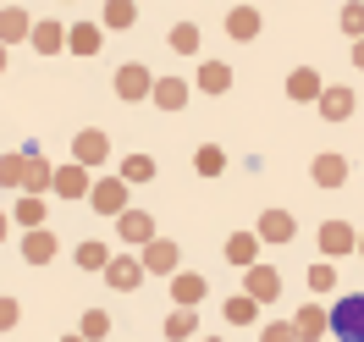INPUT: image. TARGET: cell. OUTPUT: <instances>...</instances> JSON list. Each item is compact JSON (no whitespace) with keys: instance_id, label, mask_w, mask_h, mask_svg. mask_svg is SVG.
Here are the masks:
<instances>
[{"instance_id":"8fae6325","label":"cell","mask_w":364,"mask_h":342,"mask_svg":"<svg viewBox=\"0 0 364 342\" xmlns=\"http://www.w3.org/2000/svg\"><path fill=\"white\" fill-rule=\"evenodd\" d=\"M254 232H259V243H293L298 221H293V210H265V215L254 221Z\"/></svg>"},{"instance_id":"9a60e30c","label":"cell","mask_w":364,"mask_h":342,"mask_svg":"<svg viewBox=\"0 0 364 342\" xmlns=\"http://www.w3.org/2000/svg\"><path fill=\"white\" fill-rule=\"evenodd\" d=\"M23 39H33V17L23 6H0V45H23Z\"/></svg>"},{"instance_id":"603a6c76","label":"cell","mask_w":364,"mask_h":342,"mask_svg":"<svg viewBox=\"0 0 364 342\" xmlns=\"http://www.w3.org/2000/svg\"><path fill=\"white\" fill-rule=\"evenodd\" d=\"M320 116H326V122H348V116H353V89L331 83V89L320 94Z\"/></svg>"},{"instance_id":"f6af8a7d","label":"cell","mask_w":364,"mask_h":342,"mask_svg":"<svg viewBox=\"0 0 364 342\" xmlns=\"http://www.w3.org/2000/svg\"><path fill=\"white\" fill-rule=\"evenodd\" d=\"M359 260H364V232H359Z\"/></svg>"},{"instance_id":"cb8c5ba5","label":"cell","mask_w":364,"mask_h":342,"mask_svg":"<svg viewBox=\"0 0 364 342\" xmlns=\"http://www.w3.org/2000/svg\"><path fill=\"white\" fill-rule=\"evenodd\" d=\"M205 94H227L232 89V67L227 61H199V78H193Z\"/></svg>"},{"instance_id":"5bb4252c","label":"cell","mask_w":364,"mask_h":342,"mask_svg":"<svg viewBox=\"0 0 364 342\" xmlns=\"http://www.w3.org/2000/svg\"><path fill=\"white\" fill-rule=\"evenodd\" d=\"M293 331H298V342L326 337V331H331V309H320V304H304V309L293 315Z\"/></svg>"},{"instance_id":"277c9868","label":"cell","mask_w":364,"mask_h":342,"mask_svg":"<svg viewBox=\"0 0 364 342\" xmlns=\"http://www.w3.org/2000/svg\"><path fill=\"white\" fill-rule=\"evenodd\" d=\"M138 260H144V271H149V276H177V271H182V249L171 243V237L144 243V249H138Z\"/></svg>"},{"instance_id":"d4e9b609","label":"cell","mask_w":364,"mask_h":342,"mask_svg":"<svg viewBox=\"0 0 364 342\" xmlns=\"http://www.w3.org/2000/svg\"><path fill=\"white\" fill-rule=\"evenodd\" d=\"M227 33L249 45L254 33H259V11H254V6H237V11H227Z\"/></svg>"},{"instance_id":"ba28073f","label":"cell","mask_w":364,"mask_h":342,"mask_svg":"<svg viewBox=\"0 0 364 342\" xmlns=\"http://www.w3.org/2000/svg\"><path fill=\"white\" fill-rule=\"evenodd\" d=\"M144 276H149V271H144V260H138V254H116L111 265H105V282H111L116 293H133Z\"/></svg>"},{"instance_id":"1f68e13d","label":"cell","mask_w":364,"mask_h":342,"mask_svg":"<svg viewBox=\"0 0 364 342\" xmlns=\"http://www.w3.org/2000/svg\"><path fill=\"white\" fill-rule=\"evenodd\" d=\"M199 45H205L199 23H177L171 28V50H177V55H199Z\"/></svg>"},{"instance_id":"ee69618b","label":"cell","mask_w":364,"mask_h":342,"mask_svg":"<svg viewBox=\"0 0 364 342\" xmlns=\"http://www.w3.org/2000/svg\"><path fill=\"white\" fill-rule=\"evenodd\" d=\"M199 342H227V337H199Z\"/></svg>"},{"instance_id":"5b68a950","label":"cell","mask_w":364,"mask_h":342,"mask_svg":"<svg viewBox=\"0 0 364 342\" xmlns=\"http://www.w3.org/2000/svg\"><path fill=\"white\" fill-rule=\"evenodd\" d=\"M320 254L337 265L342 254H359V232L348 227V221H320Z\"/></svg>"},{"instance_id":"2e32d148","label":"cell","mask_w":364,"mask_h":342,"mask_svg":"<svg viewBox=\"0 0 364 342\" xmlns=\"http://www.w3.org/2000/svg\"><path fill=\"white\" fill-rule=\"evenodd\" d=\"M55 249H61V237H55L50 227L23 232V260H28V265H50V260H55Z\"/></svg>"},{"instance_id":"4fadbf2b","label":"cell","mask_w":364,"mask_h":342,"mask_svg":"<svg viewBox=\"0 0 364 342\" xmlns=\"http://www.w3.org/2000/svg\"><path fill=\"white\" fill-rule=\"evenodd\" d=\"M23 155H28V171H23V193H50V183H55V166H50V160L39 155L33 144H28Z\"/></svg>"},{"instance_id":"d6986e66","label":"cell","mask_w":364,"mask_h":342,"mask_svg":"<svg viewBox=\"0 0 364 342\" xmlns=\"http://www.w3.org/2000/svg\"><path fill=\"white\" fill-rule=\"evenodd\" d=\"M309 177H315V188H342L348 183V160L342 155H315L309 160Z\"/></svg>"},{"instance_id":"83f0119b","label":"cell","mask_w":364,"mask_h":342,"mask_svg":"<svg viewBox=\"0 0 364 342\" xmlns=\"http://www.w3.org/2000/svg\"><path fill=\"white\" fill-rule=\"evenodd\" d=\"M133 23H138V6H133V0H105L100 28H116V33H122V28H133Z\"/></svg>"},{"instance_id":"4dcf8cb0","label":"cell","mask_w":364,"mask_h":342,"mask_svg":"<svg viewBox=\"0 0 364 342\" xmlns=\"http://www.w3.org/2000/svg\"><path fill=\"white\" fill-rule=\"evenodd\" d=\"M116 177H122L127 188H138V183H149V177H155V160H149V155H127Z\"/></svg>"},{"instance_id":"f35d334b","label":"cell","mask_w":364,"mask_h":342,"mask_svg":"<svg viewBox=\"0 0 364 342\" xmlns=\"http://www.w3.org/2000/svg\"><path fill=\"white\" fill-rule=\"evenodd\" d=\"M17 320H23V304H17V298H6V293H0V331H11Z\"/></svg>"},{"instance_id":"30bf717a","label":"cell","mask_w":364,"mask_h":342,"mask_svg":"<svg viewBox=\"0 0 364 342\" xmlns=\"http://www.w3.org/2000/svg\"><path fill=\"white\" fill-rule=\"evenodd\" d=\"M243 293H249L254 304H271V298H282V271H276V265H254V271L243 276Z\"/></svg>"},{"instance_id":"4316f807","label":"cell","mask_w":364,"mask_h":342,"mask_svg":"<svg viewBox=\"0 0 364 342\" xmlns=\"http://www.w3.org/2000/svg\"><path fill=\"white\" fill-rule=\"evenodd\" d=\"M193 171H199V177H221V171H227V149L199 144V149H193Z\"/></svg>"},{"instance_id":"44dd1931","label":"cell","mask_w":364,"mask_h":342,"mask_svg":"<svg viewBox=\"0 0 364 342\" xmlns=\"http://www.w3.org/2000/svg\"><path fill=\"white\" fill-rule=\"evenodd\" d=\"M100 39H105L100 23H72L67 28V50L72 55H100Z\"/></svg>"},{"instance_id":"bcb514c9","label":"cell","mask_w":364,"mask_h":342,"mask_svg":"<svg viewBox=\"0 0 364 342\" xmlns=\"http://www.w3.org/2000/svg\"><path fill=\"white\" fill-rule=\"evenodd\" d=\"M67 6H72V0H67Z\"/></svg>"},{"instance_id":"e0dca14e","label":"cell","mask_w":364,"mask_h":342,"mask_svg":"<svg viewBox=\"0 0 364 342\" xmlns=\"http://www.w3.org/2000/svg\"><path fill=\"white\" fill-rule=\"evenodd\" d=\"M188 94H193L188 78H155V94H149V100H155L160 111H182V105H188Z\"/></svg>"},{"instance_id":"9c48e42d","label":"cell","mask_w":364,"mask_h":342,"mask_svg":"<svg viewBox=\"0 0 364 342\" xmlns=\"http://www.w3.org/2000/svg\"><path fill=\"white\" fill-rule=\"evenodd\" d=\"M205 293H210V282L199 271H177L171 276V304H177V309H199Z\"/></svg>"},{"instance_id":"e575fe53","label":"cell","mask_w":364,"mask_h":342,"mask_svg":"<svg viewBox=\"0 0 364 342\" xmlns=\"http://www.w3.org/2000/svg\"><path fill=\"white\" fill-rule=\"evenodd\" d=\"M331 287H337V265H331V260H315V265H309V293H331Z\"/></svg>"},{"instance_id":"7402d4cb","label":"cell","mask_w":364,"mask_h":342,"mask_svg":"<svg viewBox=\"0 0 364 342\" xmlns=\"http://www.w3.org/2000/svg\"><path fill=\"white\" fill-rule=\"evenodd\" d=\"M320 94H326V83H320V72H315V67L287 72V100H315V105H320Z\"/></svg>"},{"instance_id":"ab89813d","label":"cell","mask_w":364,"mask_h":342,"mask_svg":"<svg viewBox=\"0 0 364 342\" xmlns=\"http://www.w3.org/2000/svg\"><path fill=\"white\" fill-rule=\"evenodd\" d=\"M353 67L364 72V39H359V45H353Z\"/></svg>"},{"instance_id":"74e56055","label":"cell","mask_w":364,"mask_h":342,"mask_svg":"<svg viewBox=\"0 0 364 342\" xmlns=\"http://www.w3.org/2000/svg\"><path fill=\"white\" fill-rule=\"evenodd\" d=\"M259 342H298L293 320H265V326H259Z\"/></svg>"},{"instance_id":"b9f144b4","label":"cell","mask_w":364,"mask_h":342,"mask_svg":"<svg viewBox=\"0 0 364 342\" xmlns=\"http://www.w3.org/2000/svg\"><path fill=\"white\" fill-rule=\"evenodd\" d=\"M0 72H6V45H0Z\"/></svg>"},{"instance_id":"484cf974","label":"cell","mask_w":364,"mask_h":342,"mask_svg":"<svg viewBox=\"0 0 364 342\" xmlns=\"http://www.w3.org/2000/svg\"><path fill=\"white\" fill-rule=\"evenodd\" d=\"M28 45L39 50V55H55V50L67 45V28L61 23H33V39H28Z\"/></svg>"},{"instance_id":"ffe728a7","label":"cell","mask_w":364,"mask_h":342,"mask_svg":"<svg viewBox=\"0 0 364 342\" xmlns=\"http://www.w3.org/2000/svg\"><path fill=\"white\" fill-rule=\"evenodd\" d=\"M227 260L243 265V271H254V265H259V232H232L227 237Z\"/></svg>"},{"instance_id":"3957f363","label":"cell","mask_w":364,"mask_h":342,"mask_svg":"<svg viewBox=\"0 0 364 342\" xmlns=\"http://www.w3.org/2000/svg\"><path fill=\"white\" fill-rule=\"evenodd\" d=\"M89 205L100 210V215H127V183L122 177H94V188H89Z\"/></svg>"},{"instance_id":"52a82bcc","label":"cell","mask_w":364,"mask_h":342,"mask_svg":"<svg viewBox=\"0 0 364 342\" xmlns=\"http://www.w3.org/2000/svg\"><path fill=\"white\" fill-rule=\"evenodd\" d=\"M89 166H77V160H67V166H55V183H50V193H61V199H89Z\"/></svg>"},{"instance_id":"ac0fdd59","label":"cell","mask_w":364,"mask_h":342,"mask_svg":"<svg viewBox=\"0 0 364 342\" xmlns=\"http://www.w3.org/2000/svg\"><path fill=\"white\" fill-rule=\"evenodd\" d=\"M116 227H122V237L138 243V249L155 243V215H149V210H127V215H116Z\"/></svg>"},{"instance_id":"f1b7e54d","label":"cell","mask_w":364,"mask_h":342,"mask_svg":"<svg viewBox=\"0 0 364 342\" xmlns=\"http://www.w3.org/2000/svg\"><path fill=\"white\" fill-rule=\"evenodd\" d=\"M193 331H199V309H171L166 315V337L171 342H188Z\"/></svg>"},{"instance_id":"6da1fadb","label":"cell","mask_w":364,"mask_h":342,"mask_svg":"<svg viewBox=\"0 0 364 342\" xmlns=\"http://www.w3.org/2000/svg\"><path fill=\"white\" fill-rule=\"evenodd\" d=\"M331 337L337 342H364V293H348L331 304Z\"/></svg>"},{"instance_id":"8992f818","label":"cell","mask_w":364,"mask_h":342,"mask_svg":"<svg viewBox=\"0 0 364 342\" xmlns=\"http://www.w3.org/2000/svg\"><path fill=\"white\" fill-rule=\"evenodd\" d=\"M72 160H77V166H105V160H111V133H100V127H83V133L72 138Z\"/></svg>"},{"instance_id":"60d3db41","label":"cell","mask_w":364,"mask_h":342,"mask_svg":"<svg viewBox=\"0 0 364 342\" xmlns=\"http://www.w3.org/2000/svg\"><path fill=\"white\" fill-rule=\"evenodd\" d=\"M6 227H11V215H6V210H0V243H6Z\"/></svg>"},{"instance_id":"7bdbcfd3","label":"cell","mask_w":364,"mask_h":342,"mask_svg":"<svg viewBox=\"0 0 364 342\" xmlns=\"http://www.w3.org/2000/svg\"><path fill=\"white\" fill-rule=\"evenodd\" d=\"M61 342H83V337H77V331H72V337H61Z\"/></svg>"},{"instance_id":"7c38bea8","label":"cell","mask_w":364,"mask_h":342,"mask_svg":"<svg viewBox=\"0 0 364 342\" xmlns=\"http://www.w3.org/2000/svg\"><path fill=\"white\" fill-rule=\"evenodd\" d=\"M45 193H17V205H11V227H23V232H39L45 227Z\"/></svg>"},{"instance_id":"836d02e7","label":"cell","mask_w":364,"mask_h":342,"mask_svg":"<svg viewBox=\"0 0 364 342\" xmlns=\"http://www.w3.org/2000/svg\"><path fill=\"white\" fill-rule=\"evenodd\" d=\"M77 265L105 276V265H111V249H105V243H77Z\"/></svg>"},{"instance_id":"d590c367","label":"cell","mask_w":364,"mask_h":342,"mask_svg":"<svg viewBox=\"0 0 364 342\" xmlns=\"http://www.w3.org/2000/svg\"><path fill=\"white\" fill-rule=\"evenodd\" d=\"M342 33H348L353 45L364 39V0H348V6H342Z\"/></svg>"},{"instance_id":"7a4b0ae2","label":"cell","mask_w":364,"mask_h":342,"mask_svg":"<svg viewBox=\"0 0 364 342\" xmlns=\"http://www.w3.org/2000/svg\"><path fill=\"white\" fill-rule=\"evenodd\" d=\"M155 94V72L144 67V61H127V67H116V100H149Z\"/></svg>"},{"instance_id":"d6a6232c","label":"cell","mask_w":364,"mask_h":342,"mask_svg":"<svg viewBox=\"0 0 364 342\" xmlns=\"http://www.w3.org/2000/svg\"><path fill=\"white\" fill-rule=\"evenodd\" d=\"M77 337H83V342H105V337H111V315H105V309H89L83 326H77Z\"/></svg>"},{"instance_id":"8d00e7d4","label":"cell","mask_w":364,"mask_h":342,"mask_svg":"<svg viewBox=\"0 0 364 342\" xmlns=\"http://www.w3.org/2000/svg\"><path fill=\"white\" fill-rule=\"evenodd\" d=\"M28 155H0V188H23Z\"/></svg>"},{"instance_id":"f546056e","label":"cell","mask_w":364,"mask_h":342,"mask_svg":"<svg viewBox=\"0 0 364 342\" xmlns=\"http://www.w3.org/2000/svg\"><path fill=\"white\" fill-rule=\"evenodd\" d=\"M221 315H227L232 326H249V320H259V304H254L249 293H232L227 304H221Z\"/></svg>"}]
</instances>
